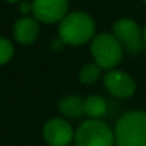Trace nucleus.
Returning <instances> with one entry per match:
<instances>
[{"mask_svg":"<svg viewBox=\"0 0 146 146\" xmlns=\"http://www.w3.org/2000/svg\"><path fill=\"white\" fill-rule=\"evenodd\" d=\"M95 20L85 11H71L58 24V38L64 44L77 47L92 41L95 37Z\"/></svg>","mask_w":146,"mask_h":146,"instance_id":"1","label":"nucleus"},{"mask_svg":"<svg viewBox=\"0 0 146 146\" xmlns=\"http://www.w3.org/2000/svg\"><path fill=\"white\" fill-rule=\"evenodd\" d=\"M116 146H146V112L129 111L115 123Z\"/></svg>","mask_w":146,"mask_h":146,"instance_id":"2","label":"nucleus"},{"mask_svg":"<svg viewBox=\"0 0 146 146\" xmlns=\"http://www.w3.org/2000/svg\"><path fill=\"white\" fill-rule=\"evenodd\" d=\"M90 51L92 58L102 70H113L123 58V47L113 37L112 33H101L97 34L92 41Z\"/></svg>","mask_w":146,"mask_h":146,"instance_id":"3","label":"nucleus"},{"mask_svg":"<svg viewBox=\"0 0 146 146\" xmlns=\"http://www.w3.org/2000/svg\"><path fill=\"white\" fill-rule=\"evenodd\" d=\"M77 146H113V131L99 119L84 121L74 135Z\"/></svg>","mask_w":146,"mask_h":146,"instance_id":"4","label":"nucleus"},{"mask_svg":"<svg viewBox=\"0 0 146 146\" xmlns=\"http://www.w3.org/2000/svg\"><path fill=\"white\" fill-rule=\"evenodd\" d=\"M113 37L131 54H138L143 50L145 38L139 24L132 19H119L112 24Z\"/></svg>","mask_w":146,"mask_h":146,"instance_id":"5","label":"nucleus"},{"mask_svg":"<svg viewBox=\"0 0 146 146\" xmlns=\"http://www.w3.org/2000/svg\"><path fill=\"white\" fill-rule=\"evenodd\" d=\"M31 4L34 19L44 24L60 23L68 14L70 7L68 0H33Z\"/></svg>","mask_w":146,"mask_h":146,"instance_id":"6","label":"nucleus"},{"mask_svg":"<svg viewBox=\"0 0 146 146\" xmlns=\"http://www.w3.org/2000/svg\"><path fill=\"white\" fill-rule=\"evenodd\" d=\"M104 85L106 91L116 98H131L136 91L135 80L122 70H109L104 74Z\"/></svg>","mask_w":146,"mask_h":146,"instance_id":"7","label":"nucleus"},{"mask_svg":"<svg viewBox=\"0 0 146 146\" xmlns=\"http://www.w3.org/2000/svg\"><path fill=\"white\" fill-rule=\"evenodd\" d=\"M74 135L72 126L62 118H52L43 126V138L50 146H68Z\"/></svg>","mask_w":146,"mask_h":146,"instance_id":"8","label":"nucleus"},{"mask_svg":"<svg viewBox=\"0 0 146 146\" xmlns=\"http://www.w3.org/2000/svg\"><path fill=\"white\" fill-rule=\"evenodd\" d=\"M40 21L34 17L23 16L13 26V37L21 46H31L40 36Z\"/></svg>","mask_w":146,"mask_h":146,"instance_id":"9","label":"nucleus"},{"mask_svg":"<svg viewBox=\"0 0 146 146\" xmlns=\"http://www.w3.org/2000/svg\"><path fill=\"white\" fill-rule=\"evenodd\" d=\"M58 111L65 118L77 119L84 115V99L78 95L64 97L58 102Z\"/></svg>","mask_w":146,"mask_h":146,"instance_id":"10","label":"nucleus"},{"mask_svg":"<svg viewBox=\"0 0 146 146\" xmlns=\"http://www.w3.org/2000/svg\"><path fill=\"white\" fill-rule=\"evenodd\" d=\"M108 104L106 99L101 95H91L84 99V115L90 119H99L106 113Z\"/></svg>","mask_w":146,"mask_h":146,"instance_id":"11","label":"nucleus"},{"mask_svg":"<svg viewBox=\"0 0 146 146\" xmlns=\"http://www.w3.org/2000/svg\"><path fill=\"white\" fill-rule=\"evenodd\" d=\"M101 74H102V68L95 62H90V64H85L81 68V71L78 74V78L82 84L92 85L101 78Z\"/></svg>","mask_w":146,"mask_h":146,"instance_id":"12","label":"nucleus"},{"mask_svg":"<svg viewBox=\"0 0 146 146\" xmlns=\"http://www.w3.org/2000/svg\"><path fill=\"white\" fill-rule=\"evenodd\" d=\"M14 55V47L11 41L6 37L0 36V67L7 64Z\"/></svg>","mask_w":146,"mask_h":146,"instance_id":"13","label":"nucleus"},{"mask_svg":"<svg viewBox=\"0 0 146 146\" xmlns=\"http://www.w3.org/2000/svg\"><path fill=\"white\" fill-rule=\"evenodd\" d=\"M31 7H33L31 1H20L19 10H20V13H21L23 16H26V14L31 13Z\"/></svg>","mask_w":146,"mask_h":146,"instance_id":"14","label":"nucleus"},{"mask_svg":"<svg viewBox=\"0 0 146 146\" xmlns=\"http://www.w3.org/2000/svg\"><path fill=\"white\" fill-rule=\"evenodd\" d=\"M4 1H7V3H20L23 0H4Z\"/></svg>","mask_w":146,"mask_h":146,"instance_id":"15","label":"nucleus"},{"mask_svg":"<svg viewBox=\"0 0 146 146\" xmlns=\"http://www.w3.org/2000/svg\"><path fill=\"white\" fill-rule=\"evenodd\" d=\"M143 38H145V43H146V26H145V29H143Z\"/></svg>","mask_w":146,"mask_h":146,"instance_id":"16","label":"nucleus"},{"mask_svg":"<svg viewBox=\"0 0 146 146\" xmlns=\"http://www.w3.org/2000/svg\"><path fill=\"white\" fill-rule=\"evenodd\" d=\"M142 1H145V3H146V0H142Z\"/></svg>","mask_w":146,"mask_h":146,"instance_id":"17","label":"nucleus"}]
</instances>
